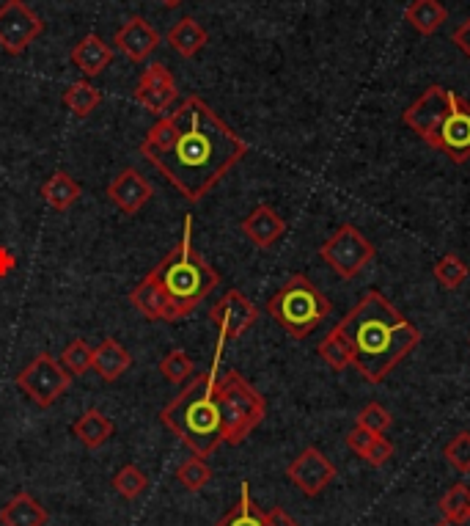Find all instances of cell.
I'll return each mask as SVG.
<instances>
[{
	"label": "cell",
	"instance_id": "6da1fadb",
	"mask_svg": "<svg viewBox=\"0 0 470 526\" xmlns=\"http://www.w3.org/2000/svg\"><path fill=\"white\" fill-rule=\"evenodd\" d=\"M245 155L248 144L196 94L160 116L141 144L143 160L190 204L201 202Z\"/></svg>",
	"mask_w": 470,
	"mask_h": 526
},
{
	"label": "cell",
	"instance_id": "7a4b0ae2",
	"mask_svg": "<svg viewBox=\"0 0 470 526\" xmlns=\"http://www.w3.org/2000/svg\"><path fill=\"white\" fill-rule=\"evenodd\" d=\"M339 325L352 342V367L369 383H383L421 342V331L380 290L366 292Z\"/></svg>",
	"mask_w": 470,
	"mask_h": 526
},
{
	"label": "cell",
	"instance_id": "3957f363",
	"mask_svg": "<svg viewBox=\"0 0 470 526\" xmlns=\"http://www.w3.org/2000/svg\"><path fill=\"white\" fill-rule=\"evenodd\" d=\"M215 381V372H198L160 411V422L198 458H209L223 444Z\"/></svg>",
	"mask_w": 470,
	"mask_h": 526
},
{
	"label": "cell",
	"instance_id": "277c9868",
	"mask_svg": "<svg viewBox=\"0 0 470 526\" xmlns=\"http://www.w3.org/2000/svg\"><path fill=\"white\" fill-rule=\"evenodd\" d=\"M149 276L160 284V290L171 301L179 320L190 317L198 309V303L207 301L215 292L220 284V273L193 248V218L190 215H185L182 240L149 270Z\"/></svg>",
	"mask_w": 470,
	"mask_h": 526
},
{
	"label": "cell",
	"instance_id": "5b68a950",
	"mask_svg": "<svg viewBox=\"0 0 470 526\" xmlns=\"http://www.w3.org/2000/svg\"><path fill=\"white\" fill-rule=\"evenodd\" d=\"M330 312H333V306H330V301L325 298V292L319 290L317 284L308 279V276H303V273H295V276L286 281L284 287L267 301V314H270L275 323L281 325L292 339H306V336H311V331H314Z\"/></svg>",
	"mask_w": 470,
	"mask_h": 526
},
{
	"label": "cell",
	"instance_id": "8992f818",
	"mask_svg": "<svg viewBox=\"0 0 470 526\" xmlns=\"http://www.w3.org/2000/svg\"><path fill=\"white\" fill-rule=\"evenodd\" d=\"M220 422H223V444L240 447L267 416V403L251 383L237 370H229L215 381Z\"/></svg>",
	"mask_w": 470,
	"mask_h": 526
},
{
	"label": "cell",
	"instance_id": "52a82bcc",
	"mask_svg": "<svg viewBox=\"0 0 470 526\" xmlns=\"http://www.w3.org/2000/svg\"><path fill=\"white\" fill-rule=\"evenodd\" d=\"M72 378L69 372L61 367V361H55L50 353H39L36 359L22 367L20 375L14 378L17 389H20L33 405L39 408H53L69 389H72Z\"/></svg>",
	"mask_w": 470,
	"mask_h": 526
},
{
	"label": "cell",
	"instance_id": "ba28073f",
	"mask_svg": "<svg viewBox=\"0 0 470 526\" xmlns=\"http://www.w3.org/2000/svg\"><path fill=\"white\" fill-rule=\"evenodd\" d=\"M319 257L325 259L330 270L341 279H355L374 259V243L358 232L352 224H341L333 235L322 243Z\"/></svg>",
	"mask_w": 470,
	"mask_h": 526
},
{
	"label": "cell",
	"instance_id": "9c48e42d",
	"mask_svg": "<svg viewBox=\"0 0 470 526\" xmlns=\"http://www.w3.org/2000/svg\"><path fill=\"white\" fill-rule=\"evenodd\" d=\"M429 146H435L457 166L470 160V102L462 100L460 94L451 91L449 111L429 138Z\"/></svg>",
	"mask_w": 470,
	"mask_h": 526
},
{
	"label": "cell",
	"instance_id": "30bf717a",
	"mask_svg": "<svg viewBox=\"0 0 470 526\" xmlns=\"http://www.w3.org/2000/svg\"><path fill=\"white\" fill-rule=\"evenodd\" d=\"M42 31L44 23L25 0H6L0 6V47L9 56H22Z\"/></svg>",
	"mask_w": 470,
	"mask_h": 526
},
{
	"label": "cell",
	"instance_id": "8fae6325",
	"mask_svg": "<svg viewBox=\"0 0 470 526\" xmlns=\"http://www.w3.org/2000/svg\"><path fill=\"white\" fill-rule=\"evenodd\" d=\"M209 320L218 325V356H215V367H218L223 345L231 339H240L245 331H251L253 323L259 320V309L253 306L248 295L240 290H229L220 298L212 309H209Z\"/></svg>",
	"mask_w": 470,
	"mask_h": 526
},
{
	"label": "cell",
	"instance_id": "7c38bea8",
	"mask_svg": "<svg viewBox=\"0 0 470 526\" xmlns=\"http://www.w3.org/2000/svg\"><path fill=\"white\" fill-rule=\"evenodd\" d=\"M176 97H179V89H176L174 75L160 61H154V64L143 69L141 80H138V86L132 91V100L138 102L143 111L154 113V116L171 113Z\"/></svg>",
	"mask_w": 470,
	"mask_h": 526
},
{
	"label": "cell",
	"instance_id": "4fadbf2b",
	"mask_svg": "<svg viewBox=\"0 0 470 526\" xmlns=\"http://www.w3.org/2000/svg\"><path fill=\"white\" fill-rule=\"evenodd\" d=\"M286 477L297 491H303L306 496H319L336 480V466L317 447H306L286 466Z\"/></svg>",
	"mask_w": 470,
	"mask_h": 526
},
{
	"label": "cell",
	"instance_id": "5bb4252c",
	"mask_svg": "<svg viewBox=\"0 0 470 526\" xmlns=\"http://www.w3.org/2000/svg\"><path fill=\"white\" fill-rule=\"evenodd\" d=\"M449 100H451V91L438 86V83H432L421 97H418L405 113H402V124H407L413 133L421 138V141H427L432 138V133L438 130L440 119L446 116L449 111Z\"/></svg>",
	"mask_w": 470,
	"mask_h": 526
},
{
	"label": "cell",
	"instance_id": "9a60e30c",
	"mask_svg": "<svg viewBox=\"0 0 470 526\" xmlns=\"http://www.w3.org/2000/svg\"><path fill=\"white\" fill-rule=\"evenodd\" d=\"M105 193H108V199L119 207L121 213L138 215L154 196V188L152 182L146 180L141 171L124 168L119 177L110 180L108 191Z\"/></svg>",
	"mask_w": 470,
	"mask_h": 526
},
{
	"label": "cell",
	"instance_id": "2e32d148",
	"mask_svg": "<svg viewBox=\"0 0 470 526\" xmlns=\"http://www.w3.org/2000/svg\"><path fill=\"white\" fill-rule=\"evenodd\" d=\"M160 42H163L160 34L143 20L141 14L130 17V20L116 31V36H113V45L119 47L121 53L130 58V61H135V64H141V61H146V58L152 56L154 50L160 47Z\"/></svg>",
	"mask_w": 470,
	"mask_h": 526
},
{
	"label": "cell",
	"instance_id": "e0dca14e",
	"mask_svg": "<svg viewBox=\"0 0 470 526\" xmlns=\"http://www.w3.org/2000/svg\"><path fill=\"white\" fill-rule=\"evenodd\" d=\"M130 303L146 320H157V323H176V309L171 306V301L165 298V292L160 290V284L146 273L130 292Z\"/></svg>",
	"mask_w": 470,
	"mask_h": 526
},
{
	"label": "cell",
	"instance_id": "ac0fdd59",
	"mask_svg": "<svg viewBox=\"0 0 470 526\" xmlns=\"http://www.w3.org/2000/svg\"><path fill=\"white\" fill-rule=\"evenodd\" d=\"M242 235L251 240L256 248H273L286 235V221L275 213L270 204H259L245 221H242Z\"/></svg>",
	"mask_w": 470,
	"mask_h": 526
},
{
	"label": "cell",
	"instance_id": "d6986e66",
	"mask_svg": "<svg viewBox=\"0 0 470 526\" xmlns=\"http://www.w3.org/2000/svg\"><path fill=\"white\" fill-rule=\"evenodd\" d=\"M72 64L86 75V80L99 78V75L113 64V47L97 34L83 36V39L72 47Z\"/></svg>",
	"mask_w": 470,
	"mask_h": 526
},
{
	"label": "cell",
	"instance_id": "ffe728a7",
	"mask_svg": "<svg viewBox=\"0 0 470 526\" xmlns=\"http://www.w3.org/2000/svg\"><path fill=\"white\" fill-rule=\"evenodd\" d=\"M47 521H50V513L28 491L14 493L9 502L0 507L3 526H44Z\"/></svg>",
	"mask_w": 470,
	"mask_h": 526
},
{
	"label": "cell",
	"instance_id": "44dd1931",
	"mask_svg": "<svg viewBox=\"0 0 470 526\" xmlns=\"http://www.w3.org/2000/svg\"><path fill=\"white\" fill-rule=\"evenodd\" d=\"M132 367V356L127 353V347L121 345L119 339H102L94 347V370L99 372V378L105 383H116L124 372Z\"/></svg>",
	"mask_w": 470,
	"mask_h": 526
},
{
	"label": "cell",
	"instance_id": "7402d4cb",
	"mask_svg": "<svg viewBox=\"0 0 470 526\" xmlns=\"http://www.w3.org/2000/svg\"><path fill=\"white\" fill-rule=\"evenodd\" d=\"M209 42L207 28L201 23H196L193 17H182L179 23L168 28L165 34V45L171 47L174 53H179L182 58H193L198 56Z\"/></svg>",
	"mask_w": 470,
	"mask_h": 526
},
{
	"label": "cell",
	"instance_id": "603a6c76",
	"mask_svg": "<svg viewBox=\"0 0 470 526\" xmlns=\"http://www.w3.org/2000/svg\"><path fill=\"white\" fill-rule=\"evenodd\" d=\"M72 433H75L77 441L86 449H102L110 441V436L116 433V425L99 408H88V411H83L75 419Z\"/></svg>",
	"mask_w": 470,
	"mask_h": 526
},
{
	"label": "cell",
	"instance_id": "cb8c5ba5",
	"mask_svg": "<svg viewBox=\"0 0 470 526\" xmlns=\"http://www.w3.org/2000/svg\"><path fill=\"white\" fill-rule=\"evenodd\" d=\"M42 193V199L50 207H53L55 213H66V210H72L80 199V185L75 182V177H69L66 171H55L50 174L44 185L39 188Z\"/></svg>",
	"mask_w": 470,
	"mask_h": 526
},
{
	"label": "cell",
	"instance_id": "d4e9b609",
	"mask_svg": "<svg viewBox=\"0 0 470 526\" xmlns=\"http://www.w3.org/2000/svg\"><path fill=\"white\" fill-rule=\"evenodd\" d=\"M405 20L416 28L418 34L432 36L438 34L440 28L446 25L449 12H446V6H443L440 0H413V3L407 6Z\"/></svg>",
	"mask_w": 470,
	"mask_h": 526
},
{
	"label": "cell",
	"instance_id": "484cf974",
	"mask_svg": "<svg viewBox=\"0 0 470 526\" xmlns=\"http://www.w3.org/2000/svg\"><path fill=\"white\" fill-rule=\"evenodd\" d=\"M319 356L325 359V364H328L330 370L341 372L347 370V367H352V342L350 336L344 334L341 325H336V328L319 342Z\"/></svg>",
	"mask_w": 470,
	"mask_h": 526
},
{
	"label": "cell",
	"instance_id": "4316f807",
	"mask_svg": "<svg viewBox=\"0 0 470 526\" xmlns=\"http://www.w3.org/2000/svg\"><path fill=\"white\" fill-rule=\"evenodd\" d=\"M61 100L77 119H88L102 105V91L94 89L88 80H75V83H69V89L64 91Z\"/></svg>",
	"mask_w": 470,
	"mask_h": 526
},
{
	"label": "cell",
	"instance_id": "83f0119b",
	"mask_svg": "<svg viewBox=\"0 0 470 526\" xmlns=\"http://www.w3.org/2000/svg\"><path fill=\"white\" fill-rule=\"evenodd\" d=\"M215 526H267L264 524V513L251 499V482H242L237 504Z\"/></svg>",
	"mask_w": 470,
	"mask_h": 526
},
{
	"label": "cell",
	"instance_id": "f1b7e54d",
	"mask_svg": "<svg viewBox=\"0 0 470 526\" xmlns=\"http://www.w3.org/2000/svg\"><path fill=\"white\" fill-rule=\"evenodd\" d=\"M58 361L69 375H86L88 370H94V347L88 345L86 339H72Z\"/></svg>",
	"mask_w": 470,
	"mask_h": 526
},
{
	"label": "cell",
	"instance_id": "f546056e",
	"mask_svg": "<svg viewBox=\"0 0 470 526\" xmlns=\"http://www.w3.org/2000/svg\"><path fill=\"white\" fill-rule=\"evenodd\" d=\"M157 370H160V375H163L165 381L179 386V383H187L190 378H193L196 364H193V359L187 356L185 350H179V347H176V350H171V353H165Z\"/></svg>",
	"mask_w": 470,
	"mask_h": 526
},
{
	"label": "cell",
	"instance_id": "4dcf8cb0",
	"mask_svg": "<svg viewBox=\"0 0 470 526\" xmlns=\"http://www.w3.org/2000/svg\"><path fill=\"white\" fill-rule=\"evenodd\" d=\"M113 488H116V493H119L121 499L132 502V499H138V496L149 488V477H146L138 466L127 463V466H121V469L116 471Z\"/></svg>",
	"mask_w": 470,
	"mask_h": 526
},
{
	"label": "cell",
	"instance_id": "1f68e13d",
	"mask_svg": "<svg viewBox=\"0 0 470 526\" xmlns=\"http://www.w3.org/2000/svg\"><path fill=\"white\" fill-rule=\"evenodd\" d=\"M440 513L443 518H449V521H460V518H468L470 515V488L465 482H457V485H451L449 491L443 493V499H440Z\"/></svg>",
	"mask_w": 470,
	"mask_h": 526
},
{
	"label": "cell",
	"instance_id": "d6a6232c",
	"mask_svg": "<svg viewBox=\"0 0 470 526\" xmlns=\"http://www.w3.org/2000/svg\"><path fill=\"white\" fill-rule=\"evenodd\" d=\"M176 480L185 485L190 493H198L209 480H212V469H209L207 458H198L193 455L190 460H185L179 469H176Z\"/></svg>",
	"mask_w": 470,
	"mask_h": 526
},
{
	"label": "cell",
	"instance_id": "836d02e7",
	"mask_svg": "<svg viewBox=\"0 0 470 526\" xmlns=\"http://www.w3.org/2000/svg\"><path fill=\"white\" fill-rule=\"evenodd\" d=\"M468 273V265H465L457 254H446V257H440L438 265H435V279H438L440 287H446V290H457L462 281L468 279Z\"/></svg>",
	"mask_w": 470,
	"mask_h": 526
},
{
	"label": "cell",
	"instance_id": "e575fe53",
	"mask_svg": "<svg viewBox=\"0 0 470 526\" xmlns=\"http://www.w3.org/2000/svg\"><path fill=\"white\" fill-rule=\"evenodd\" d=\"M443 458L449 463L451 469L460 471V474H470V433H457L451 438L449 444L443 447Z\"/></svg>",
	"mask_w": 470,
	"mask_h": 526
},
{
	"label": "cell",
	"instance_id": "d590c367",
	"mask_svg": "<svg viewBox=\"0 0 470 526\" xmlns=\"http://www.w3.org/2000/svg\"><path fill=\"white\" fill-rule=\"evenodd\" d=\"M391 422H394V416L388 414L380 403H369L361 414H358V425L366 427V430H372L374 436H385L388 427H391Z\"/></svg>",
	"mask_w": 470,
	"mask_h": 526
},
{
	"label": "cell",
	"instance_id": "8d00e7d4",
	"mask_svg": "<svg viewBox=\"0 0 470 526\" xmlns=\"http://www.w3.org/2000/svg\"><path fill=\"white\" fill-rule=\"evenodd\" d=\"M391 455H394V441H388L385 436H374L372 447L363 452V463H369L372 469H380V466H385L388 460H391Z\"/></svg>",
	"mask_w": 470,
	"mask_h": 526
},
{
	"label": "cell",
	"instance_id": "74e56055",
	"mask_svg": "<svg viewBox=\"0 0 470 526\" xmlns=\"http://www.w3.org/2000/svg\"><path fill=\"white\" fill-rule=\"evenodd\" d=\"M372 441H374L372 430H366V427L361 425H355L350 433H347V447H350L358 458H363V452L372 447Z\"/></svg>",
	"mask_w": 470,
	"mask_h": 526
},
{
	"label": "cell",
	"instance_id": "f35d334b",
	"mask_svg": "<svg viewBox=\"0 0 470 526\" xmlns=\"http://www.w3.org/2000/svg\"><path fill=\"white\" fill-rule=\"evenodd\" d=\"M264 524L267 526H300L292 515L286 513L284 507H273V510H267V513H264Z\"/></svg>",
	"mask_w": 470,
	"mask_h": 526
},
{
	"label": "cell",
	"instance_id": "ab89813d",
	"mask_svg": "<svg viewBox=\"0 0 470 526\" xmlns=\"http://www.w3.org/2000/svg\"><path fill=\"white\" fill-rule=\"evenodd\" d=\"M454 45L460 47L462 53L470 58V17L460 25V28H457V31H454Z\"/></svg>",
	"mask_w": 470,
	"mask_h": 526
},
{
	"label": "cell",
	"instance_id": "60d3db41",
	"mask_svg": "<svg viewBox=\"0 0 470 526\" xmlns=\"http://www.w3.org/2000/svg\"><path fill=\"white\" fill-rule=\"evenodd\" d=\"M14 268H17V257L6 246H0V279H6Z\"/></svg>",
	"mask_w": 470,
	"mask_h": 526
},
{
	"label": "cell",
	"instance_id": "b9f144b4",
	"mask_svg": "<svg viewBox=\"0 0 470 526\" xmlns=\"http://www.w3.org/2000/svg\"><path fill=\"white\" fill-rule=\"evenodd\" d=\"M435 526H470V515L468 518H460V521H449V518H440Z\"/></svg>",
	"mask_w": 470,
	"mask_h": 526
},
{
	"label": "cell",
	"instance_id": "7bdbcfd3",
	"mask_svg": "<svg viewBox=\"0 0 470 526\" xmlns=\"http://www.w3.org/2000/svg\"><path fill=\"white\" fill-rule=\"evenodd\" d=\"M160 3H163L165 9H176V6H182L185 0H160Z\"/></svg>",
	"mask_w": 470,
	"mask_h": 526
},
{
	"label": "cell",
	"instance_id": "ee69618b",
	"mask_svg": "<svg viewBox=\"0 0 470 526\" xmlns=\"http://www.w3.org/2000/svg\"><path fill=\"white\" fill-rule=\"evenodd\" d=\"M468 342H470V339H468Z\"/></svg>",
	"mask_w": 470,
	"mask_h": 526
}]
</instances>
